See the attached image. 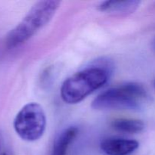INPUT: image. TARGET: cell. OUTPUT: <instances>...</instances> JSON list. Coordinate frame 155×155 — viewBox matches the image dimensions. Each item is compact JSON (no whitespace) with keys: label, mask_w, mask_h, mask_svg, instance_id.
Here are the masks:
<instances>
[{"label":"cell","mask_w":155,"mask_h":155,"mask_svg":"<svg viewBox=\"0 0 155 155\" xmlns=\"http://www.w3.org/2000/svg\"><path fill=\"white\" fill-rule=\"evenodd\" d=\"M148 97L143 86L129 83L101 92L92 101V107L97 110H140L146 104Z\"/></svg>","instance_id":"cell-3"},{"label":"cell","mask_w":155,"mask_h":155,"mask_svg":"<svg viewBox=\"0 0 155 155\" xmlns=\"http://www.w3.org/2000/svg\"><path fill=\"white\" fill-rule=\"evenodd\" d=\"M154 86L155 87V80L154 81Z\"/></svg>","instance_id":"cell-11"},{"label":"cell","mask_w":155,"mask_h":155,"mask_svg":"<svg viewBox=\"0 0 155 155\" xmlns=\"http://www.w3.org/2000/svg\"><path fill=\"white\" fill-rule=\"evenodd\" d=\"M1 155H7V154L6 153H2V154H1Z\"/></svg>","instance_id":"cell-10"},{"label":"cell","mask_w":155,"mask_h":155,"mask_svg":"<svg viewBox=\"0 0 155 155\" xmlns=\"http://www.w3.org/2000/svg\"><path fill=\"white\" fill-rule=\"evenodd\" d=\"M110 64L101 63L76 73L67 79L61 88V96L65 103L74 104L102 87L110 77Z\"/></svg>","instance_id":"cell-1"},{"label":"cell","mask_w":155,"mask_h":155,"mask_svg":"<svg viewBox=\"0 0 155 155\" xmlns=\"http://www.w3.org/2000/svg\"><path fill=\"white\" fill-rule=\"evenodd\" d=\"M60 5L61 2L55 0L35 3L22 21L9 32L5 39L6 47L16 48L29 40L51 21Z\"/></svg>","instance_id":"cell-2"},{"label":"cell","mask_w":155,"mask_h":155,"mask_svg":"<svg viewBox=\"0 0 155 155\" xmlns=\"http://www.w3.org/2000/svg\"><path fill=\"white\" fill-rule=\"evenodd\" d=\"M139 146L137 141L123 138H109L101 143V150L107 155H129Z\"/></svg>","instance_id":"cell-5"},{"label":"cell","mask_w":155,"mask_h":155,"mask_svg":"<svg viewBox=\"0 0 155 155\" xmlns=\"http://www.w3.org/2000/svg\"><path fill=\"white\" fill-rule=\"evenodd\" d=\"M111 126L114 130L125 133H139L145 129V124L142 121L133 119L114 120Z\"/></svg>","instance_id":"cell-8"},{"label":"cell","mask_w":155,"mask_h":155,"mask_svg":"<svg viewBox=\"0 0 155 155\" xmlns=\"http://www.w3.org/2000/svg\"><path fill=\"white\" fill-rule=\"evenodd\" d=\"M46 127V117L39 104L30 102L25 104L14 120V129L21 139L34 142L40 139Z\"/></svg>","instance_id":"cell-4"},{"label":"cell","mask_w":155,"mask_h":155,"mask_svg":"<svg viewBox=\"0 0 155 155\" xmlns=\"http://www.w3.org/2000/svg\"><path fill=\"white\" fill-rule=\"evenodd\" d=\"M78 130L71 127L61 132L56 138L50 155H67L70 145L77 136Z\"/></svg>","instance_id":"cell-7"},{"label":"cell","mask_w":155,"mask_h":155,"mask_svg":"<svg viewBox=\"0 0 155 155\" xmlns=\"http://www.w3.org/2000/svg\"><path fill=\"white\" fill-rule=\"evenodd\" d=\"M140 1H105L100 3L98 9L100 12L114 15H127L133 13L139 8Z\"/></svg>","instance_id":"cell-6"},{"label":"cell","mask_w":155,"mask_h":155,"mask_svg":"<svg viewBox=\"0 0 155 155\" xmlns=\"http://www.w3.org/2000/svg\"><path fill=\"white\" fill-rule=\"evenodd\" d=\"M2 133L0 132V151H1V148H2ZM1 155V154H0Z\"/></svg>","instance_id":"cell-9"}]
</instances>
